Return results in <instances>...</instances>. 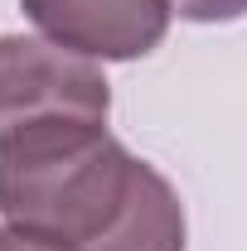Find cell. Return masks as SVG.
<instances>
[{"label": "cell", "mask_w": 247, "mask_h": 251, "mask_svg": "<svg viewBox=\"0 0 247 251\" xmlns=\"http://www.w3.org/2000/svg\"><path fill=\"white\" fill-rule=\"evenodd\" d=\"M170 10H180L185 20H199V25H214V20L247 15V0H170Z\"/></svg>", "instance_id": "5b68a950"}, {"label": "cell", "mask_w": 247, "mask_h": 251, "mask_svg": "<svg viewBox=\"0 0 247 251\" xmlns=\"http://www.w3.org/2000/svg\"><path fill=\"white\" fill-rule=\"evenodd\" d=\"M136 159L93 121H39L0 135V213L68 251L117 222Z\"/></svg>", "instance_id": "6da1fadb"}, {"label": "cell", "mask_w": 247, "mask_h": 251, "mask_svg": "<svg viewBox=\"0 0 247 251\" xmlns=\"http://www.w3.org/2000/svg\"><path fill=\"white\" fill-rule=\"evenodd\" d=\"M83 251H185V208L175 188L136 159V179L117 222Z\"/></svg>", "instance_id": "277c9868"}, {"label": "cell", "mask_w": 247, "mask_h": 251, "mask_svg": "<svg viewBox=\"0 0 247 251\" xmlns=\"http://www.w3.org/2000/svg\"><path fill=\"white\" fill-rule=\"evenodd\" d=\"M112 92L88 53L10 34L0 39V135L39 121L107 126Z\"/></svg>", "instance_id": "7a4b0ae2"}, {"label": "cell", "mask_w": 247, "mask_h": 251, "mask_svg": "<svg viewBox=\"0 0 247 251\" xmlns=\"http://www.w3.org/2000/svg\"><path fill=\"white\" fill-rule=\"evenodd\" d=\"M0 251H68V247L34 237V232H20V227H0Z\"/></svg>", "instance_id": "8992f818"}, {"label": "cell", "mask_w": 247, "mask_h": 251, "mask_svg": "<svg viewBox=\"0 0 247 251\" xmlns=\"http://www.w3.org/2000/svg\"><path fill=\"white\" fill-rule=\"evenodd\" d=\"M25 15L88 58H146L170 29V0H25Z\"/></svg>", "instance_id": "3957f363"}]
</instances>
